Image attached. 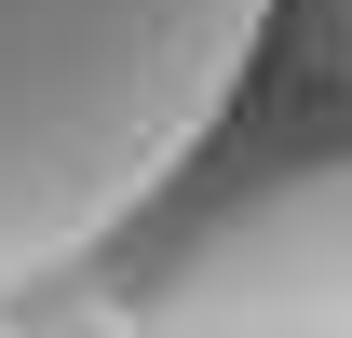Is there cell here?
<instances>
[{"mask_svg":"<svg viewBox=\"0 0 352 338\" xmlns=\"http://www.w3.org/2000/svg\"><path fill=\"white\" fill-rule=\"evenodd\" d=\"M271 0H0V297L109 257L244 109Z\"/></svg>","mask_w":352,"mask_h":338,"instance_id":"1","label":"cell"},{"mask_svg":"<svg viewBox=\"0 0 352 338\" xmlns=\"http://www.w3.org/2000/svg\"><path fill=\"white\" fill-rule=\"evenodd\" d=\"M135 338H352V163H311L217 216Z\"/></svg>","mask_w":352,"mask_h":338,"instance_id":"2","label":"cell"},{"mask_svg":"<svg viewBox=\"0 0 352 338\" xmlns=\"http://www.w3.org/2000/svg\"><path fill=\"white\" fill-rule=\"evenodd\" d=\"M271 27L298 41L311 82H352V0H271Z\"/></svg>","mask_w":352,"mask_h":338,"instance_id":"3","label":"cell"}]
</instances>
